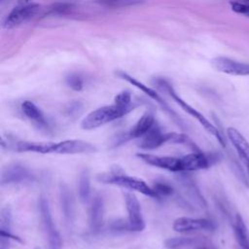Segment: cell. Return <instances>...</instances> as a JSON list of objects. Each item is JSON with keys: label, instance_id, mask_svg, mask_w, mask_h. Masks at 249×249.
Instances as JSON below:
<instances>
[{"label": "cell", "instance_id": "6da1fadb", "mask_svg": "<svg viewBox=\"0 0 249 249\" xmlns=\"http://www.w3.org/2000/svg\"><path fill=\"white\" fill-rule=\"evenodd\" d=\"M96 180L103 184H110L119 186L130 191H136L144 196L157 198L158 196L144 180L127 175L120 166H114L109 172H103L96 176Z\"/></svg>", "mask_w": 249, "mask_h": 249}, {"label": "cell", "instance_id": "7a4b0ae2", "mask_svg": "<svg viewBox=\"0 0 249 249\" xmlns=\"http://www.w3.org/2000/svg\"><path fill=\"white\" fill-rule=\"evenodd\" d=\"M166 143L186 145L194 152L200 151L199 148L194 143L188 135L179 132H163L159 125L158 122L148 131V133L140 139L138 147L142 150H155Z\"/></svg>", "mask_w": 249, "mask_h": 249}, {"label": "cell", "instance_id": "3957f363", "mask_svg": "<svg viewBox=\"0 0 249 249\" xmlns=\"http://www.w3.org/2000/svg\"><path fill=\"white\" fill-rule=\"evenodd\" d=\"M137 106L138 104H134L131 106H120L114 103L112 105H105L99 107L89 113L83 119L81 123V127L85 130L98 128L108 123L123 118L129 112L133 111Z\"/></svg>", "mask_w": 249, "mask_h": 249}, {"label": "cell", "instance_id": "277c9868", "mask_svg": "<svg viewBox=\"0 0 249 249\" xmlns=\"http://www.w3.org/2000/svg\"><path fill=\"white\" fill-rule=\"evenodd\" d=\"M155 85H157L158 88H160V89H162L163 91H165L187 114H189L191 117L195 118L201 125L202 127L208 132L210 133L213 137L216 138V140L222 145V147L226 146V141L224 136L221 134V132L219 131V129L212 124L210 123V121H208L203 115L202 113H200L199 111H197L196 109H195L193 106H191L189 103H187L184 99H182L177 92L174 90L173 87L165 80L163 79H157L155 80Z\"/></svg>", "mask_w": 249, "mask_h": 249}, {"label": "cell", "instance_id": "5b68a950", "mask_svg": "<svg viewBox=\"0 0 249 249\" xmlns=\"http://www.w3.org/2000/svg\"><path fill=\"white\" fill-rule=\"evenodd\" d=\"M117 75H118L121 79L126 81L127 83L131 84V85L134 86L135 88L139 89H140L141 91H143L146 95H148V96L151 97L153 100H155V101L161 107V109L164 111V113L173 121V123H174L177 126H179L182 130H188V125H187V124L184 122V120L167 104V102L163 99V97H161L155 89L149 88L148 86L144 85L143 83L139 82V81L136 80L135 78L131 77L130 75H128V74L123 72V71H119V72L117 73Z\"/></svg>", "mask_w": 249, "mask_h": 249}, {"label": "cell", "instance_id": "8992f818", "mask_svg": "<svg viewBox=\"0 0 249 249\" xmlns=\"http://www.w3.org/2000/svg\"><path fill=\"white\" fill-rule=\"evenodd\" d=\"M155 114L152 111H146L140 119L125 132L117 134L112 141V147H118L129 140L141 139L156 124Z\"/></svg>", "mask_w": 249, "mask_h": 249}, {"label": "cell", "instance_id": "52a82bcc", "mask_svg": "<svg viewBox=\"0 0 249 249\" xmlns=\"http://www.w3.org/2000/svg\"><path fill=\"white\" fill-rule=\"evenodd\" d=\"M38 207L40 212V217L46 236L48 239L49 249H61V237L58 231L53 223L52 212L50 209V204L46 196H41L38 201Z\"/></svg>", "mask_w": 249, "mask_h": 249}, {"label": "cell", "instance_id": "ba28073f", "mask_svg": "<svg viewBox=\"0 0 249 249\" xmlns=\"http://www.w3.org/2000/svg\"><path fill=\"white\" fill-rule=\"evenodd\" d=\"M36 180V174L27 166L13 162L3 167L1 171V185L31 183Z\"/></svg>", "mask_w": 249, "mask_h": 249}, {"label": "cell", "instance_id": "9c48e42d", "mask_svg": "<svg viewBox=\"0 0 249 249\" xmlns=\"http://www.w3.org/2000/svg\"><path fill=\"white\" fill-rule=\"evenodd\" d=\"M40 10L41 5L37 3L22 4L16 7L5 17L3 20V27L5 29H11L19 26L35 18Z\"/></svg>", "mask_w": 249, "mask_h": 249}, {"label": "cell", "instance_id": "30bf717a", "mask_svg": "<svg viewBox=\"0 0 249 249\" xmlns=\"http://www.w3.org/2000/svg\"><path fill=\"white\" fill-rule=\"evenodd\" d=\"M218 160L219 157L216 154H206L201 151L187 154L181 157V172L206 169Z\"/></svg>", "mask_w": 249, "mask_h": 249}, {"label": "cell", "instance_id": "8fae6325", "mask_svg": "<svg viewBox=\"0 0 249 249\" xmlns=\"http://www.w3.org/2000/svg\"><path fill=\"white\" fill-rule=\"evenodd\" d=\"M216 228L215 224L205 218H191L180 217L177 218L172 225V229L179 233H190L199 231H213Z\"/></svg>", "mask_w": 249, "mask_h": 249}, {"label": "cell", "instance_id": "7c38bea8", "mask_svg": "<svg viewBox=\"0 0 249 249\" xmlns=\"http://www.w3.org/2000/svg\"><path fill=\"white\" fill-rule=\"evenodd\" d=\"M124 198L127 211V220L132 227L133 232L142 231L145 229V221L138 198L130 192H125L124 194Z\"/></svg>", "mask_w": 249, "mask_h": 249}, {"label": "cell", "instance_id": "4fadbf2b", "mask_svg": "<svg viewBox=\"0 0 249 249\" xmlns=\"http://www.w3.org/2000/svg\"><path fill=\"white\" fill-rule=\"evenodd\" d=\"M97 151V148L92 143L81 139H67L55 142V155H78V154H92Z\"/></svg>", "mask_w": 249, "mask_h": 249}, {"label": "cell", "instance_id": "5bb4252c", "mask_svg": "<svg viewBox=\"0 0 249 249\" xmlns=\"http://www.w3.org/2000/svg\"><path fill=\"white\" fill-rule=\"evenodd\" d=\"M136 157L145 163L171 172H181V158L158 156L149 153H137Z\"/></svg>", "mask_w": 249, "mask_h": 249}, {"label": "cell", "instance_id": "9a60e30c", "mask_svg": "<svg viewBox=\"0 0 249 249\" xmlns=\"http://www.w3.org/2000/svg\"><path fill=\"white\" fill-rule=\"evenodd\" d=\"M212 66L219 72L234 75L249 76V63L234 60L226 56H217L211 60Z\"/></svg>", "mask_w": 249, "mask_h": 249}, {"label": "cell", "instance_id": "2e32d148", "mask_svg": "<svg viewBox=\"0 0 249 249\" xmlns=\"http://www.w3.org/2000/svg\"><path fill=\"white\" fill-rule=\"evenodd\" d=\"M21 110L23 115L33 124L35 127L46 133H49L52 130L51 124L48 119L46 118L42 110L32 101H23L21 104Z\"/></svg>", "mask_w": 249, "mask_h": 249}, {"label": "cell", "instance_id": "e0dca14e", "mask_svg": "<svg viewBox=\"0 0 249 249\" xmlns=\"http://www.w3.org/2000/svg\"><path fill=\"white\" fill-rule=\"evenodd\" d=\"M227 136L235 149L242 163L244 164L249 178V142L234 127H229L227 129Z\"/></svg>", "mask_w": 249, "mask_h": 249}, {"label": "cell", "instance_id": "ac0fdd59", "mask_svg": "<svg viewBox=\"0 0 249 249\" xmlns=\"http://www.w3.org/2000/svg\"><path fill=\"white\" fill-rule=\"evenodd\" d=\"M177 180L181 184L184 192L188 196L189 199L193 201L196 206L205 208L207 203L201 195L198 187L196 186L194 179L188 174V172H178Z\"/></svg>", "mask_w": 249, "mask_h": 249}, {"label": "cell", "instance_id": "d6986e66", "mask_svg": "<svg viewBox=\"0 0 249 249\" xmlns=\"http://www.w3.org/2000/svg\"><path fill=\"white\" fill-rule=\"evenodd\" d=\"M104 221V200L101 196H95L89 209V226L91 232H98Z\"/></svg>", "mask_w": 249, "mask_h": 249}, {"label": "cell", "instance_id": "ffe728a7", "mask_svg": "<svg viewBox=\"0 0 249 249\" xmlns=\"http://www.w3.org/2000/svg\"><path fill=\"white\" fill-rule=\"evenodd\" d=\"M59 202L65 224L67 227H71L75 218L74 200L70 190L65 184L59 185Z\"/></svg>", "mask_w": 249, "mask_h": 249}, {"label": "cell", "instance_id": "44dd1931", "mask_svg": "<svg viewBox=\"0 0 249 249\" xmlns=\"http://www.w3.org/2000/svg\"><path fill=\"white\" fill-rule=\"evenodd\" d=\"M233 232L236 241L241 249H249V231L239 214H236L232 223Z\"/></svg>", "mask_w": 249, "mask_h": 249}, {"label": "cell", "instance_id": "7402d4cb", "mask_svg": "<svg viewBox=\"0 0 249 249\" xmlns=\"http://www.w3.org/2000/svg\"><path fill=\"white\" fill-rule=\"evenodd\" d=\"M78 195L82 202H87L90 196V179L88 169H84L79 177Z\"/></svg>", "mask_w": 249, "mask_h": 249}, {"label": "cell", "instance_id": "603a6c76", "mask_svg": "<svg viewBox=\"0 0 249 249\" xmlns=\"http://www.w3.org/2000/svg\"><path fill=\"white\" fill-rule=\"evenodd\" d=\"M195 242L193 237H185V236H176L169 237L164 240V247L167 249H180L188 245H192Z\"/></svg>", "mask_w": 249, "mask_h": 249}, {"label": "cell", "instance_id": "cb8c5ba5", "mask_svg": "<svg viewBox=\"0 0 249 249\" xmlns=\"http://www.w3.org/2000/svg\"><path fill=\"white\" fill-rule=\"evenodd\" d=\"M153 190L158 196V199L161 197H167L174 195L175 190L171 184L165 181H156L153 186Z\"/></svg>", "mask_w": 249, "mask_h": 249}, {"label": "cell", "instance_id": "d4e9b609", "mask_svg": "<svg viewBox=\"0 0 249 249\" xmlns=\"http://www.w3.org/2000/svg\"><path fill=\"white\" fill-rule=\"evenodd\" d=\"M108 228L113 231H122V232H133L132 227L128 220L123 218H115L111 220L108 224Z\"/></svg>", "mask_w": 249, "mask_h": 249}, {"label": "cell", "instance_id": "484cf974", "mask_svg": "<svg viewBox=\"0 0 249 249\" xmlns=\"http://www.w3.org/2000/svg\"><path fill=\"white\" fill-rule=\"evenodd\" d=\"M12 227V211L11 208L7 205L1 210V218H0V231L11 232Z\"/></svg>", "mask_w": 249, "mask_h": 249}, {"label": "cell", "instance_id": "4316f807", "mask_svg": "<svg viewBox=\"0 0 249 249\" xmlns=\"http://www.w3.org/2000/svg\"><path fill=\"white\" fill-rule=\"evenodd\" d=\"M114 103L120 106H131L136 103L132 102V97L131 93L128 90H123L119 92L115 98H114Z\"/></svg>", "mask_w": 249, "mask_h": 249}, {"label": "cell", "instance_id": "83f0119b", "mask_svg": "<svg viewBox=\"0 0 249 249\" xmlns=\"http://www.w3.org/2000/svg\"><path fill=\"white\" fill-rule=\"evenodd\" d=\"M65 82H66V85L75 91H80L83 89L84 82L82 78L77 74L68 75L65 79Z\"/></svg>", "mask_w": 249, "mask_h": 249}, {"label": "cell", "instance_id": "f1b7e54d", "mask_svg": "<svg viewBox=\"0 0 249 249\" xmlns=\"http://www.w3.org/2000/svg\"><path fill=\"white\" fill-rule=\"evenodd\" d=\"M230 5H231V9L234 13L240 14V15H243V16L249 18V4L242 3L239 1H231L230 3Z\"/></svg>", "mask_w": 249, "mask_h": 249}, {"label": "cell", "instance_id": "f546056e", "mask_svg": "<svg viewBox=\"0 0 249 249\" xmlns=\"http://www.w3.org/2000/svg\"><path fill=\"white\" fill-rule=\"evenodd\" d=\"M81 111H82V104H81L80 102H77V101L71 102V103L67 106V108H66V110H65L66 114H67L68 116H70V117H74V116L79 115Z\"/></svg>", "mask_w": 249, "mask_h": 249}, {"label": "cell", "instance_id": "4dcf8cb0", "mask_svg": "<svg viewBox=\"0 0 249 249\" xmlns=\"http://www.w3.org/2000/svg\"><path fill=\"white\" fill-rule=\"evenodd\" d=\"M101 3L110 5V6H125L129 4H133L138 0H99Z\"/></svg>", "mask_w": 249, "mask_h": 249}, {"label": "cell", "instance_id": "1f68e13d", "mask_svg": "<svg viewBox=\"0 0 249 249\" xmlns=\"http://www.w3.org/2000/svg\"><path fill=\"white\" fill-rule=\"evenodd\" d=\"M195 249H214V248H211V247H208V246H198Z\"/></svg>", "mask_w": 249, "mask_h": 249}, {"label": "cell", "instance_id": "d6a6232c", "mask_svg": "<svg viewBox=\"0 0 249 249\" xmlns=\"http://www.w3.org/2000/svg\"><path fill=\"white\" fill-rule=\"evenodd\" d=\"M32 0H19V3L20 4H28V3H31Z\"/></svg>", "mask_w": 249, "mask_h": 249}, {"label": "cell", "instance_id": "836d02e7", "mask_svg": "<svg viewBox=\"0 0 249 249\" xmlns=\"http://www.w3.org/2000/svg\"><path fill=\"white\" fill-rule=\"evenodd\" d=\"M242 3H246V4H249V0H241Z\"/></svg>", "mask_w": 249, "mask_h": 249}, {"label": "cell", "instance_id": "e575fe53", "mask_svg": "<svg viewBox=\"0 0 249 249\" xmlns=\"http://www.w3.org/2000/svg\"><path fill=\"white\" fill-rule=\"evenodd\" d=\"M7 0H0V3H1V5H4V3L6 2Z\"/></svg>", "mask_w": 249, "mask_h": 249}, {"label": "cell", "instance_id": "d590c367", "mask_svg": "<svg viewBox=\"0 0 249 249\" xmlns=\"http://www.w3.org/2000/svg\"><path fill=\"white\" fill-rule=\"evenodd\" d=\"M35 249H40V248H39V247H36V248H35Z\"/></svg>", "mask_w": 249, "mask_h": 249}, {"label": "cell", "instance_id": "8d00e7d4", "mask_svg": "<svg viewBox=\"0 0 249 249\" xmlns=\"http://www.w3.org/2000/svg\"><path fill=\"white\" fill-rule=\"evenodd\" d=\"M1 249H3V248H1Z\"/></svg>", "mask_w": 249, "mask_h": 249}]
</instances>
